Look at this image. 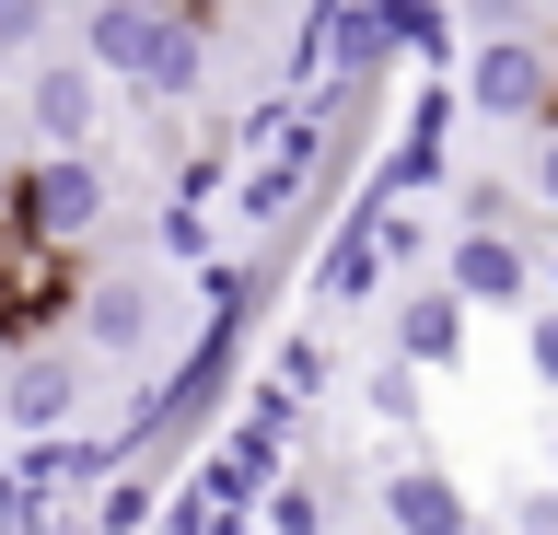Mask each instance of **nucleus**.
<instances>
[{
  "label": "nucleus",
  "instance_id": "nucleus-1",
  "mask_svg": "<svg viewBox=\"0 0 558 535\" xmlns=\"http://www.w3.org/2000/svg\"><path fill=\"white\" fill-rule=\"evenodd\" d=\"M82 59H94L105 82L151 94V106H186V94L209 82L198 12H163V0H94V12H82Z\"/></svg>",
  "mask_w": 558,
  "mask_h": 535
},
{
  "label": "nucleus",
  "instance_id": "nucleus-2",
  "mask_svg": "<svg viewBox=\"0 0 558 535\" xmlns=\"http://www.w3.org/2000/svg\"><path fill=\"white\" fill-rule=\"evenodd\" d=\"M465 106L488 129H547L558 117V24H488L465 47Z\"/></svg>",
  "mask_w": 558,
  "mask_h": 535
},
{
  "label": "nucleus",
  "instance_id": "nucleus-3",
  "mask_svg": "<svg viewBox=\"0 0 558 535\" xmlns=\"http://www.w3.org/2000/svg\"><path fill=\"white\" fill-rule=\"evenodd\" d=\"M105 198H117V186L94 175V151H35L24 175H0V221L35 233V245H82L105 221Z\"/></svg>",
  "mask_w": 558,
  "mask_h": 535
},
{
  "label": "nucleus",
  "instance_id": "nucleus-4",
  "mask_svg": "<svg viewBox=\"0 0 558 535\" xmlns=\"http://www.w3.org/2000/svg\"><path fill=\"white\" fill-rule=\"evenodd\" d=\"M70 245H35V233H12L0 221V350H24L35 326H59L70 315Z\"/></svg>",
  "mask_w": 558,
  "mask_h": 535
},
{
  "label": "nucleus",
  "instance_id": "nucleus-5",
  "mask_svg": "<svg viewBox=\"0 0 558 535\" xmlns=\"http://www.w3.org/2000/svg\"><path fill=\"white\" fill-rule=\"evenodd\" d=\"M442 291L465 303V315H512L523 291H535V256H523V233H500V221H465L442 256Z\"/></svg>",
  "mask_w": 558,
  "mask_h": 535
},
{
  "label": "nucleus",
  "instance_id": "nucleus-6",
  "mask_svg": "<svg viewBox=\"0 0 558 535\" xmlns=\"http://www.w3.org/2000/svg\"><path fill=\"white\" fill-rule=\"evenodd\" d=\"M24 129L47 151H82L105 129V71H94V59H35V71H24Z\"/></svg>",
  "mask_w": 558,
  "mask_h": 535
},
{
  "label": "nucleus",
  "instance_id": "nucleus-7",
  "mask_svg": "<svg viewBox=\"0 0 558 535\" xmlns=\"http://www.w3.org/2000/svg\"><path fill=\"white\" fill-rule=\"evenodd\" d=\"M70 408H82V373H70L59 350H12V373H0V420L12 430H70Z\"/></svg>",
  "mask_w": 558,
  "mask_h": 535
},
{
  "label": "nucleus",
  "instance_id": "nucleus-8",
  "mask_svg": "<svg viewBox=\"0 0 558 535\" xmlns=\"http://www.w3.org/2000/svg\"><path fill=\"white\" fill-rule=\"evenodd\" d=\"M70 315H82V338L117 350V361H140L151 338H163V303H151L140 280H82V291H70Z\"/></svg>",
  "mask_w": 558,
  "mask_h": 535
},
{
  "label": "nucleus",
  "instance_id": "nucleus-9",
  "mask_svg": "<svg viewBox=\"0 0 558 535\" xmlns=\"http://www.w3.org/2000/svg\"><path fill=\"white\" fill-rule=\"evenodd\" d=\"M373 500L396 535H477V512H465V489L442 465H396V477H373Z\"/></svg>",
  "mask_w": 558,
  "mask_h": 535
},
{
  "label": "nucleus",
  "instance_id": "nucleus-10",
  "mask_svg": "<svg viewBox=\"0 0 558 535\" xmlns=\"http://www.w3.org/2000/svg\"><path fill=\"white\" fill-rule=\"evenodd\" d=\"M396 361H408V373L465 361V303H453V291H408V303H396Z\"/></svg>",
  "mask_w": 558,
  "mask_h": 535
},
{
  "label": "nucleus",
  "instance_id": "nucleus-11",
  "mask_svg": "<svg viewBox=\"0 0 558 535\" xmlns=\"http://www.w3.org/2000/svg\"><path fill=\"white\" fill-rule=\"evenodd\" d=\"M373 280H384V256H373V221L349 210V233L326 245V268H314V291H326V303H373Z\"/></svg>",
  "mask_w": 558,
  "mask_h": 535
},
{
  "label": "nucleus",
  "instance_id": "nucleus-12",
  "mask_svg": "<svg viewBox=\"0 0 558 535\" xmlns=\"http://www.w3.org/2000/svg\"><path fill=\"white\" fill-rule=\"evenodd\" d=\"M151 512H163L151 477H129V465H105V477H94V535H140Z\"/></svg>",
  "mask_w": 558,
  "mask_h": 535
},
{
  "label": "nucleus",
  "instance_id": "nucleus-13",
  "mask_svg": "<svg viewBox=\"0 0 558 535\" xmlns=\"http://www.w3.org/2000/svg\"><path fill=\"white\" fill-rule=\"evenodd\" d=\"M326 373H338V361H326V338H279V373H268V385L291 396V408H314V396H326Z\"/></svg>",
  "mask_w": 558,
  "mask_h": 535
},
{
  "label": "nucleus",
  "instance_id": "nucleus-14",
  "mask_svg": "<svg viewBox=\"0 0 558 535\" xmlns=\"http://www.w3.org/2000/svg\"><path fill=\"white\" fill-rule=\"evenodd\" d=\"M0 535H59V489H35V477H0Z\"/></svg>",
  "mask_w": 558,
  "mask_h": 535
},
{
  "label": "nucleus",
  "instance_id": "nucleus-15",
  "mask_svg": "<svg viewBox=\"0 0 558 535\" xmlns=\"http://www.w3.org/2000/svg\"><path fill=\"white\" fill-rule=\"evenodd\" d=\"M361 396H373V420H396V430L418 420V373H408V361H396V350H384V373H373V385H361Z\"/></svg>",
  "mask_w": 558,
  "mask_h": 535
},
{
  "label": "nucleus",
  "instance_id": "nucleus-16",
  "mask_svg": "<svg viewBox=\"0 0 558 535\" xmlns=\"http://www.w3.org/2000/svg\"><path fill=\"white\" fill-rule=\"evenodd\" d=\"M256 512H268V535H326V500L314 489H256Z\"/></svg>",
  "mask_w": 558,
  "mask_h": 535
},
{
  "label": "nucleus",
  "instance_id": "nucleus-17",
  "mask_svg": "<svg viewBox=\"0 0 558 535\" xmlns=\"http://www.w3.org/2000/svg\"><path fill=\"white\" fill-rule=\"evenodd\" d=\"M523 373L558 396V303H547V315H523Z\"/></svg>",
  "mask_w": 558,
  "mask_h": 535
},
{
  "label": "nucleus",
  "instance_id": "nucleus-18",
  "mask_svg": "<svg viewBox=\"0 0 558 535\" xmlns=\"http://www.w3.org/2000/svg\"><path fill=\"white\" fill-rule=\"evenodd\" d=\"M35 36H47V0H0V59H35Z\"/></svg>",
  "mask_w": 558,
  "mask_h": 535
},
{
  "label": "nucleus",
  "instance_id": "nucleus-19",
  "mask_svg": "<svg viewBox=\"0 0 558 535\" xmlns=\"http://www.w3.org/2000/svg\"><path fill=\"white\" fill-rule=\"evenodd\" d=\"M477 24H558V0H465Z\"/></svg>",
  "mask_w": 558,
  "mask_h": 535
},
{
  "label": "nucleus",
  "instance_id": "nucleus-20",
  "mask_svg": "<svg viewBox=\"0 0 558 535\" xmlns=\"http://www.w3.org/2000/svg\"><path fill=\"white\" fill-rule=\"evenodd\" d=\"M512 535H558V489H523L512 500Z\"/></svg>",
  "mask_w": 558,
  "mask_h": 535
},
{
  "label": "nucleus",
  "instance_id": "nucleus-21",
  "mask_svg": "<svg viewBox=\"0 0 558 535\" xmlns=\"http://www.w3.org/2000/svg\"><path fill=\"white\" fill-rule=\"evenodd\" d=\"M535 198H547V210H558V117H547V129H535Z\"/></svg>",
  "mask_w": 558,
  "mask_h": 535
},
{
  "label": "nucleus",
  "instance_id": "nucleus-22",
  "mask_svg": "<svg viewBox=\"0 0 558 535\" xmlns=\"http://www.w3.org/2000/svg\"><path fill=\"white\" fill-rule=\"evenodd\" d=\"M547 489H558V442H547Z\"/></svg>",
  "mask_w": 558,
  "mask_h": 535
},
{
  "label": "nucleus",
  "instance_id": "nucleus-23",
  "mask_svg": "<svg viewBox=\"0 0 558 535\" xmlns=\"http://www.w3.org/2000/svg\"><path fill=\"white\" fill-rule=\"evenodd\" d=\"M547 291H558V268H547Z\"/></svg>",
  "mask_w": 558,
  "mask_h": 535
}]
</instances>
